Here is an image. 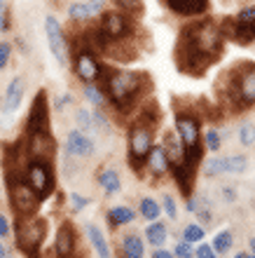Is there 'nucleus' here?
<instances>
[{
  "label": "nucleus",
  "mask_w": 255,
  "mask_h": 258,
  "mask_svg": "<svg viewBox=\"0 0 255 258\" xmlns=\"http://www.w3.org/2000/svg\"><path fill=\"white\" fill-rule=\"evenodd\" d=\"M159 204H161V211L166 214L168 221H176V218H178V202H176V197L171 195V192H161Z\"/></svg>",
  "instance_id": "36"
},
{
  "label": "nucleus",
  "mask_w": 255,
  "mask_h": 258,
  "mask_svg": "<svg viewBox=\"0 0 255 258\" xmlns=\"http://www.w3.org/2000/svg\"><path fill=\"white\" fill-rule=\"evenodd\" d=\"M248 251L255 253V237H248Z\"/></svg>",
  "instance_id": "51"
},
{
  "label": "nucleus",
  "mask_w": 255,
  "mask_h": 258,
  "mask_svg": "<svg viewBox=\"0 0 255 258\" xmlns=\"http://www.w3.org/2000/svg\"><path fill=\"white\" fill-rule=\"evenodd\" d=\"M89 207V197L82 195V192H70L68 195V209L73 211V214H80Z\"/></svg>",
  "instance_id": "37"
},
{
  "label": "nucleus",
  "mask_w": 255,
  "mask_h": 258,
  "mask_svg": "<svg viewBox=\"0 0 255 258\" xmlns=\"http://www.w3.org/2000/svg\"><path fill=\"white\" fill-rule=\"evenodd\" d=\"M222 143H225L222 129H218V127H208L206 132H204V148H206L208 153L218 155V153H220V148H222Z\"/></svg>",
  "instance_id": "31"
},
{
  "label": "nucleus",
  "mask_w": 255,
  "mask_h": 258,
  "mask_svg": "<svg viewBox=\"0 0 255 258\" xmlns=\"http://www.w3.org/2000/svg\"><path fill=\"white\" fill-rule=\"evenodd\" d=\"M94 132H110V120H108L106 110H94Z\"/></svg>",
  "instance_id": "40"
},
{
  "label": "nucleus",
  "mask_w": 255,
  "mask_h": 258,
  "mask_svg": "<svg viewBox=\"0 0 255 258\" xmlns=\"http://www.w3.org/2000/svg\"><path fill=\"white\" fill-rule=\"evenodd\" d=\"M236 136H239V143H241L243 148H253L255 146V122L246 120L236 127Z\"/></svg>",
  "instance_id": "34"
},
{
  "label": "nucleus",
  "mask_w": 255,
  "mask_h": 258,
  "mask_svg": "<svg viewBox=\"0 0 255 258\" xmlns=\"http://www.w3.org/2000/svg\"><path fill=\"white\" fill-rule=\"evenodd\" d=\"M0 258H10V251H7V246L0 242Z\"/></svg>",
  "instance_id": "50"
},
{
  "label": "nucleus",
  "mask_w": 255,
  "mask_h": 258,
  "mask_svg": "<svg viewBox=\"0 0 255 258\" xmlns=\"http://www.w3.org/2000/svg\"><path fill=\"white\" fill-rule=\"evenodd\" d=\"M202 174L206 178H218V176H225V164H222V157L220 155H211L204 162V169Z\"/></svg>",
  "instance_id": "33"
},
{
  "label": "nucleus",
  "mask_w": 255,
  "mask_h": 258,
  "mask_svg": "<svg viewBox=\"0 0 255 258\" xmlns=\"http://www.w3.org/2000/svg\"><path fill=\"white\" fill-rule=\"evenodd\" d=\"M73 73L82 85L101 82L106 68H103L101 59H99V52H96L94 47H87V45L75 49L73 52Z\"/></svg>",
  "instance_id": "10"
},
{
  "label": "nucleus",
  "mask_w": 255,
  "mask_h": 258,
  "mask_svg": "<svg viewBox=\"0 0 255 258\" xmlns=\"http://www.w3.org/2000/svg\"><path fill=\"white\" fill-rule=\"evenodd\" d=\"M222 164H225V174L227 176H241L248 171V157L241 155V153H232V155L222 157Z\"/></svg>",
  "instance_id": "28"
},
{
  "label": "nucleus",
  "mask_w": 255,
  "mask_h": 258,
  "mask_svg": "<svg viewBox=\"0 0 255 258\" xmlns=\"http://www.w3.org/2000/svg\"><path fill=\"white\" fill-rule=\"evenodd\" d=\"M68 17L73 21H84L87 24L89 19H94V14H92V7L87 5V0H77V3H70L68 5Z\"/></svg>",
  "instance_id": "32"
},
{
  "label": "nucleus",
  "mask_w": 255,
  "mask_h": 258,
  "mask_svg": "<svg viewBox=\"0 0 255 258\" xmlns=\"http://www.w3.org/2000/svg\"><path fill=\"white\" fill-rule=\"evenodd\" d=\"M73 101H75L73 94H70V92H63V94L54 101V110H56V113H63L66 108H70V106H73Z\"/></svg>",
  "instance_id": "42"
},
{
  "label": "nucleus",
  "mask_w": 255,
  "mask_h": 258,
  "mask_svg": "<svg viewBox=\"0 0 255 258\" xmlns=\"http://www.w3.org/2000/svg\"><path fill=\"white\" fill-rule=\"evenodd\" d=\"M222 35L220 26L208 19L195 21L183 31L181 47H178V61L181 68L188 73L197 75L199 71L208 66L211 61H215L222 52Z\"/></svg>",
  "instance_id": "1"
},
{
  "label": "nucleus",
  "mask_w": 255,
  "mask_h": 258,
  "mask_svg": "<svg viewBox=\"0 0 255 258\" xmlns=\"http://www.w3.org/2000/svg\"><path fill=\"white\" fill-rule=\"evenodd\" d=\"M150 258H176L174 251H168V249H152V253H150Z\"/></svg>",
  "instance_id": "48"
},
{
  "label": "nucleus",
  "mask_w": 255,
  "mask_h": 258,
  "mask_svg": "<svg viewBox=\"0 0 255 258\" xmlns=\"http://www.w3.org/2000/svg\"><path fill=\"white\" fill-rule=\"evenodd\" d=\"M73 258H77V256H73Z\"/></svg>",
  "instance_id": "53"
},
{
  "label": "nucleus",
  "mask_w": 255,
  "mask_h": 258,
  "mask_svg": "<svg viewBox=\"0 0 255 258\" xmlns=\"http://www.w3.org/2000/svg\"><path fill=\"white\" fill-rule=\"evenodd\" d=\"M96 183H99V188H101V192L106 197H113V195H117V192H122V176L115 167H103V169H99Z\"/></svg>",
  "instance_id": "23"
},
{
  "label": "nucleus",
  "mask_w": 255,
  "mask_h": 258,
  "mask_svg": "<svg viewBox=\"0 0 255 258\" xmlns=\"http://www.w3.org/2000/svg\"><path fill=\"white\" fill-rule=\"evenodd\" d=\"M171 176H174L176 185L181 188V192L185 197L192 195V185H195V176H197V167L190 164L188 160L181 164H171Z\"/></svg>",
  "instance_id": "19"
},
{
  "label": "nucleus",
  "mask_w": 255,
  "mask_h": 258,
  "mask_svg": "<svg viewBox=\"0 0 255 258\" xmlns=\"http://www.w3.org/2000/svg\"><path fill=\"white\" fill-rule=\"evenodd\" d=\"M113 3L120 12H127V14H131V17L141 12V7H143V0H113Z\"/></svg>",
  "instance_id": "38"
},
{
  "label": "nucleus",
  "mask_w": 255,
  "mask_h": 258,
  "mask_svg": "<svg viewBox=\"0 0 255 258\" xmlns=\"http://www.w3.org/2000/svg\"><path fill=\"white\" fill-rule=\"evenodd\" d=\"M101 82L110 103L117 110H129L131 106H136L145 94V89H150L148 75L129 68H106Z\"/></svg>",
  "instance_id": "2"
},
{
  "label": "nucleus",
  "mask_w": 255,
  "mask_h": 258,
  "mask_svg": "<svg viewBox=\"0 0 255 258\" xmlns=\"http://www.w3.org/2000/svg\"><path fill=\"white\" fill-rule=\"evenodd\" d=\"M211 246L215 249V253H218V256H225V253H229L232 249H234V232L229 230V228H222V230H218L213 235V239H211Z\"/></svg>",
  "instance_id": "29"
},
{
  "label": "nucleus",
  "mask_w": 255,
  "mask_h": 258,
  "mask_svg": "<svg viewBox=\"0 0 255 258\" xmlns=\"http://www.w3.org/2000/svg\"><path fill=\"white\" fill-rule=\"evenodd\" d=\"M24 96H26V80H24L21 75H17V78H12V80H10V85H7V89H5L3 113H5V115H14V113L19 110L21 101H24Z\"/></svg>",
  "instance_id": "17"
},
{
  "label": "nucleus",
  "mask_w": 255,
  "mask_h": 258,
  "mask_svg": "<svg viewBox=\"0 0 255 258\" xmlns=\"http://www.w3.org/2000/svg\"><path fill=\"white\" fill-rule=\"evenodd\" d=\"M49 223L40 216H31V218H19L17 228H14V242L19 246L26 258H38L47 237Z\"/></svg>",
  "instance_id": "7"
},
{
  "label": "nucleus",
  "mask_w": 255,
  "mask_h": 258,
  "mask_svg": "<svg viewBox=\"0 0 255 258\" xmlns=\"http://www.w3.org/2000/svg\"><path fill=\"white\" fill-rule=\"evenodd\" d=\"M12 56V45L10 42H0V71H5Z\"/></svg>",
  "instance_id": "44"
},
{
  "label": "nucleus",
  "mask_w": 255,
  "mask_h": 258,
  "mask_svg": "<svg viewBox=\"0 0 255 258\" xmlns=\"http://www.w3.org/2000/svg\"><path fill=\"white\" fill-rule=\"evenodd\" d=\"M38 132H49V108L45 92H40L33 99L26 117V134H38Z\"/></svg>",
  "instance_id": "14"
},
{
  "label": "nucleus",
  "mask_w": 255,
  "mask_h": 258,
  "mask_svg": "<svg viewBox=\"0 0 255 258\" xmlns=\"http://www.w3.org/2000/svg\"><path fill=\"white\" fill-rule=\"evenodd\" d=\"M10 232H12V225H10V218L5 214H0V239L10 237Z\"/></svg>",
  "instance_id": "47"
},
{
  "label": "nucleus",
  "mask_w": 255,
  "mask_h": 258,
  "mask_svg": "<svg viewBox=\"0 0 255 258\" xmlns=\"http://www.w3.org/2000/svg\"><path fill=\"white\" fill-rule=\"evenodd\" d=\"M24 155L26 160H45L52 162L56 155V141H54L52 132H38V134H26L21 141Z\"/></svg>",
  "instance_id": "12"
},
{
  "label": "nucleus",
  "mask_w": 255,
  "mask_h": 258,
  "mask_svg": "<svg viewBox=\"0 0 255 258\" xmlns=\"http://www.w3.org/2000/svg\"><path fill=\"white\" fill-rule=\"evenodd\" d=\"M75 124H77V129H82V132H94V110L89 108H77L75 110Z\"/></svg>",
  "instance_id": "35"
},
{
  "label": "nucleus",
  "mask_w": 255,
  "mask_h": 258,
  "mask_svg": "<svg viewBox=\"0 0 255 258\" xmlns=\"http://www.w3.org/2000/svg\"><path fill=\"white\" fill-rule=\"evenodd\" d=\"M84 237H87L89 246L94 249V253L99 258H115L113 246H110V242H108L106 232H103V228H99L94 221L84 223Z\"/></svg>",
  "instance_id": "18"
},
{
  "label": "nucleus",
  "mask_w": 255,
  "mask_h": 258,
  "mask_svg": "<svg viewBox=\"0 0 255 258\" xmlns=\"http://www.w3.org/2000/svg\"><path fill=\"white\" fill-rule=\"evenodd\" d=\"M225 94L232 96V101L243 106H255V63H239L229 73V85Z\"/></svg>",
  "instance_id": "9"
},
{
  "label": "nucleus",
  "mask_w": 255,
  "mask_h": 258,
  "mask_svg": "<svg viewBox=\"0 0 255 258\" xmlns=\"http://www.w3.org/2000/svg\"><path fill=\"white\" fill-rule=\"evenodd\" d=\"M174 253L176 258H195V246L188 244L185 239H178L174 244Z\"/></svg>",
  "instance_id": "39"
},
{
  "label": "nucleus",
  "mask_w": 255,
  "mask_h": 258,
  "mask_svg": "<svg viewBox=\"0 0 255 258\" xmlns=\"http://www.w3.org/2000/svg\"><path fill=\"white\" fill-rule=\"evenodd\" d=\"M181 239H185V242H188V244H192V246L202 244L204 239H206V225L192 221V223H188L185 228H183Z\"/></svg>",
  "instance_id": "30"
},
{
  "label": "nucleus",
  "mask_w": 255,
  "mask_h": 258,
  "mask_svg": "<svg viewBox=\"0 0 255 258\" xmlns=\"http://www.w3.org/2000/svg\"><path fill=\"white\" fill-rule=\"evenodd\" d=\"M195 258H218V253L211 246V242H202L195 246Z\"/></svg>",
  "instance_id": "41"
},
{
  "label": "nucleus",
  "mask_w": 255,
  "mask_h": 258,
  "mask_svg": "<svg viewBox=\"0 0 255 258\" xmlns=\"http://www.w3.org/2000/svg\"><path fill=\"white\" fill-rule=\"evenodd\" d=\"M24 181L31 185V190L40 197L42 202L56 192V174H54L52 162L45 160H28L24 164Z\"/></svg>",
  "instance_id": "8"
},
{
  "label": "nucleus",
  "mask_w": 255,
  "mask_h": 258,
  "mask_svg": "<svg viewBox=\"0 0 255 258\" xmlns=\"http://www.w3.org/2000/svg\"><path fill=\"white\" fill-rule=\"evenodd\" d=\"M82 96H84L94 108H103L106 103H110L103 82H89V85H82Z\"/></svg>",
  "instance_id": "26"
},
{
  "label": "nucleus",
  "mask_w": 255,
  "mask_h": 258,
  "mask_svg": "<svg viewBox=\"0 0 255 258\" xmlns=\"http://www.w3.org/2000/svg\"><path fill=\"white\" fill-rule=\"evenodd\" d=\"M143 239H145V244H150L152 249H161V246L168 242V223H164L161 218L148 223L145 230H143Z\"/></svg>",
  "instance_id": "24"
},
{
  "label": "nucleus",
  "mask_w": 255,
  "mask_h": 258,
  "mask_svg": "<svg viewBox=\"0 0 255 258\" xmlns=\"http://www.w3.org/2000/svg\"><path fill=\"white\" fill-rule=\"evenodd\" d=\"M77 253V232L70 221H63L54 237V256L56 258H73Z\"/></svg>",
  "instance_id": "15"
},
{
  "label": "nucleus",
  "mask_w": 255,
  "mask_h": 258,
  "mask_svg": "<svg viewBox=\"0 0 255 258\" xmlns=\"http://www.w3.org/2000/svg\"><path fill=\"white\" fill-rule=\"evenodd\" d=\"M45 35H47V47L52 52L54 61L59 66H66L68 59H70V47H68V35L61 26V21L54 17V14H47L45 17Z\"/></svg>",
  "instance_id": "11"
},
{
  "label": "nucleus",
  "mask_w": 255,
  "mask_h": 258,
  "mask_svg": "<svg viewBox=\"0 0 255 258\" xmlns=\"http://www.w3.org/2000/svg\"><path fill=\"white\" fill-rule=\"evenodd\" d=\"M10 28V12H7V3L0 0V33H5Z\"/></svg>",
  "instance_id": "45"
},
{
  "label": "nucleus",
  "mask_w": 255,
  "mask_h": 258,
  "mask_svg": "<svg viewBox=\"0 0 255 258\" xmlns=\"http://www.w3.org/2000/svg\"><path fill=\"white\" fill-rule=\"evenodd\" d=\"M164 3L174 14H185V17L202 14L208 5V0H164Z\"/></svg>",
  "instance_id": "25"
},
{
  "label": "nucleus",
  "mask_w": 255,
  "mask_h": 258,
  "mask_svg": "<svg viewBox=\"0 0 255 258\" xmlns=\"http://www.w3.org/2000/svg\"><path fill=\"white\" fill-rule=\"evenodd\" d=\"M136 216H138V211L131 209L129 204H115V207H110L106 211V221L113 230H120V228L131 225L136 221Z\"/></svg>",
  "instance_id": "20"
},
{
  "label": "nucleus",
  "mask_w": 255,
  "mask_h": 258,
  "mask_svg": "<svg viewBox=\"0 0 255 258\" xmlns=\"http://www.w3.org/2000/svg\"><path fill=\"white\" fill-rule=\"evenodd\" d=\"M161 146H164V150H166L168 160H171V164H181L188 160V155H185V146H183L181 136L176 134V129H166L164 134H161Z\"/></svg>",
  "instance_id": "21"
},
{
  "label": "nucleus",
  "mask_w": 255,
  "mask_h": 258,
  "mask_svg": "<svg viewBox=\"0 0 255 258\" xmlns=\"http://www.w3.org/2000/svg\"><path fill=\"white\" fill-rule=\"evenodd\" d=\"M138 216L143 218V221H148V223H152V221H159V216L164 214L161 211V204L159 200H154V197H148L143 195L141 200H138Z\"/></svg>",
  "instance_id": "27"
},
{
  "label": "nucleus",
  "mask_w": 255,
  "mask_h": 258,
  "mask_svg": "<svg viewBox=\"0 0 255 258\" xmlns=\"http://www.w3.org/2000/svg\"><path fill=\"white\" fill-rule=\"evenodd\" d=\"M63 148H66V155L75 157V160H87V157H92L96 153V143L87 132H82V129H70L66 134Z\"/></svg>",
  "instance_id": "13"
},
{
  "label": "nucleus",
  "mask_w": 255,
  "mask_h": 258,
  "mask_svg": "<svg viewBox=\"0 0 255 258\" xmlns=\"http://www.w3.org/2000/svg\"><path fill=\"white\" fill-rule=\"evenodd\" d=\"M21 174L24 171H7V195H10V204H12L17 221L38 216V209H40L42 202L40 197L31 190V185L24 181Z\"/></svg>",
  "instance_id": "6"
},
{
  "label": "nucleus",
  "mask_w": 255,
  "mask_h": 258,
  "mask_svg": "<svg viewBox=\"0 0 255 258\" xmlns=\"http://www.w3.org/2000/svg\"><path fill=\"white\" fill-rule=\"evenodd\" d=\"M134 19L131 14L120 12V10H108L99 17V26H96V35H99V49H106L108 45L115 42H127L134 35Z\"/></svg>",
  "instance_id": "5"
},
{
  "label": "nucleus",
  "mask_w": 255,
  "mask_h": 258,
  "mask_svg": "<svg viewBox=\"0 0 255 258\" xmlns=\"http://www.w3.org/2000/svg\"><path fill=\"white\" fill-rule=\"evenodd\" d=\"M220 197H222V202H225V204H234L239 195H236V188H234V185L222 183L220 185Z\"/></svg>",
  "instance_id": "43"
},
{
  "label": "nucleus",
  "mask_w": 255,
  "mask_h": 258,
  "mask_svg": "<svg viewBox=\"0 0 255 258\" xmlns=\"http://www.w3.org/2000/svg\"><path fill=\"white\" fill-rule=\"evenodd\" d=\"M253 209H255V200H253Z\"/></svg>",
  "instance_id": "52"
},
{
  "label": "nucleus",
  "mask_w": 255,
  "mask_h": 258,
  "mask_svg": "<svg viewBox=\"0 0 255 258\" xmlns=\"http://www.w3.org/2000/svg\"><path fill=\"white\" fill-rule=\"evenodd\" d=\"M234 258H255V253H250V251H236Z\"/></svg>",
  "instance_id": "49"
},
{
  "label": "nucleus",
  "mask_w": 255,
  "mask_h": 258,
  "mask_svg": "<svg viewBox=\"0 0 255 258\" xmlns=\"http://www.w3.org/2000/svg\"><path fill=\"white\" fill-rule=\"evenodd\" d=\"M120 253L122 258H145V239L141 232H122Z\"/></svg>",
  "instance_id": "22"
},
{
  "label": "nucleus",
  "mask_w": 255,
  "mask_h": 258,
  "mask_svg": "<svg viewBox=\"0 0 255 258\" xmlns=\"http://www.w3.org/2000/svg\"><path fill=\"white\" fill-rule=\"evenodd\" d=\"M143 171L150 178H164L171 174V160H168L166 150H164L161 143H154L152 146V150L148 153L145 162H143Z\"/></svg>",
  "instance_id": "16"
},
{
  "label": "nucleus",
  "mask_w": 255,
  "mask_h": 258,
  "mask_svg": "<svg viewBox=\"0 0 255 258\" xmlns=\"http://www.w3.org/2000/svg\"><path fill=\"white\" fill-rule=\"evenodd\" d=\"M159 113L157 110H141V115L129 124L127 132V160L134 171H143V162L152 150L154 134H157Z\"/></svg>",
  "instance_id": "3"
},
{
  "label": "nucleus",
  "mask_w": 255,
  "mask_h": 258,
  "mask_svg": "<svg viewBox=\"0 0 255 258\" xmlns=\"http://www.w3.org/2000/svg\"><path fill=\"white\" fill-rule=\"evenodd\" d=\"M87 5L92 7V14H94V19H99L103 14V10H106L108 0H87Z\"/></svg>",
  "instance_id": "46"
},
{
  "label": "nucleus",
  "mask_w": 255,
  "mask_h": 258,
  "mask_svg": "<svg viewBox=\"0 0 255 258\" xmlns=\"http://www.w3.org/2000/svg\"><path fill=\"white\" fill-rule=\"evenodd\" d=\"M174 129L181 136L183 146H185V155L190 164H202L204 162V134H202V117L192 113V110H176Z\"/></svg>",
  "instance_id": "4"
}]
</instances>
